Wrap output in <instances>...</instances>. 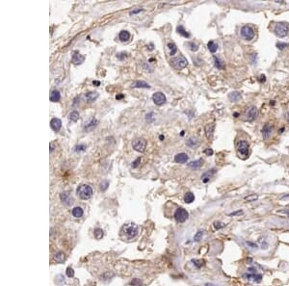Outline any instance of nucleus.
I'll list each match as a JSON object with an SVG mask.
<instances>
[{
  "mask_svg": "<svg viewBox=\"0 0 289 286\" xmlns=\"http://www.w3.org/2000/svg\"><path fill=\"white\" fill-rule=\"evenodd\" d=\"M76 194L81 199L87 200L93 196V189L88 184H81L76 189Z\"/></svg>",
  "mask_w": 289,
  "mask_h": 286,
  "instance_id": "f257e3e1",
  "label": "nucleus"
},
{
  "mask_svg": "<svg viewBox=\"0 0 289 286\" xmlns=\"http://www.w3.org/2000/svg\"><path fill=\"white\" fill-rule=\"evenodd\" d=\"M122 234H124L127 239H133L138 234V226L133 222H129L123 226Z\"/></svg>",
  "mask_w": 289,
  "mask_h": 286,
  "instance_id": "f03ea898",
  "label": "nucleus"
},
{
  "mask_svg": "<svg viewBox=\"0 0 289 286\" xmlns=\"http://www.w3.org/2000/svg\"><path fill=\"white\" fill-rule=\"evenodd\" d=\"M171 65L175 67L176 70L179 71V70H183V68L187 67L188 61H187V59L184 56L179 55L177 57L172 58V59L171 60Z\"/></svg>",
  "mask_w": 289,
  "mask_h": 286,
  "instance_id": "7ed1b4c3",
  "label": "nucleus"
},
{
  "mask_svg": "<svg viewBox=\"0 0 289 286\" xmlns=\"http://www.w3.org/2000/svg\"><path fill=\"white\" fill-rule=\"evenodd\" d=\"M288 31H289V25L286 22H278L274 29L275 34L278 38H284L288 34Z\"/></svg>",
  "mask_w": 289,
  "mask_h": 286,
  "instance_id": "20e7f679",
  "label": "nucleus"
},
{
  "mask_svg": "<svg viewBox=\"0 0 289 286\" xmlns=\"http://www.w3.org/2000/svg\"><path fill=\"white\" fill-rule=\"evenodd\" d=\"M241 35L247 41H251L255 36V30L249 25H245L241 28Z\"/></svg>",
  "mask_w": 289,
  "mask_h": 286,
  "instance_id": "39448f33",
  "label": "nucleus"
},
{
  "mask_svg": "<svg viewBox=\"0 0 289 286\" xmlns=\"http://www.w3.org/2000/svg\"><path fill=\"white\" fill-rule=\"evenodd\" d=\"M146 146V141L144 138H137L132 142V147L138 152H144Z\"/></svg>",
  "mask_w": 289,
  "mask_h": 286,
  "instance_id": "423d86ee",
  "label": "nucleus"
},
{
  "mask_svg": "<svg viewBox=\"0 0 289 286\" xmlns=\"http://www.w3.org/2000/svg\"><path fill=\"white\" fill-rule=\"evenodd\" d=\"M237 152L239 156L246 158L249 154V144L246 141H240L237 145Z\"/></svg>",
  "mask_w": 289,
  "mask_h": 286,
  "instance_id": "0eeeda50",
  "label": "nucleus"
},
{
  "mask_svg": "<svg viewBox=\"0 0 289 286\" xmlns=\"http://www.w3.org/2000/svg\"><path fill=\"white\" fill-rule=\"evenodd\" d=\"M188 216H189V214H188L187 210L180 207V208L176 209V213H175V219L177 222H184L188 219Z\"/></svg>",
  "mask_w": 289,
  "mask_h": 286,
  "instance_id": "6e6552de",
  "label": "nucleus"
},
{
  "mask_svg": "<svg viewBox=\"0 0 289 286\" xmlns=\"http://www.w3.org/2000/svg\"><path fill=\"white\" fill-rule=\"evenodd\" d=\"M257 116H258V110H257V108L255 107V106H253V107H251L247 110L246 115H245L246 120H249V121L255 120L257 118Z\"/></svg>",
  "mask_w": 289,
  "mask_h": 286,
  "instance_id": "1a4fd4ad",
  "label": "nucleus"
},
{
  "mask_svg": "<svg viewBox=\"0 0 289 286\" xmlns=\"http://www.w3.org/2000/svg\"><path fill=\"white\" fill-rule=\"evenodd\" d=\"M152 100H153V102L156 104V105H163L165 102H166V97L165 94L161 93V92H157L155 94H153L152 95Z\"/></svg>",
  "mask_w": 289,
  "mask_h": 286,
  "instance_id": "9d476101",
  "label": "nucleus"
},
{
  "mask_svg": "<svg viewBox=\"0 0 289 286\" xmlns=\"http://www.w3.org/2000/svg\"><path fill=\"white\" fill-rule=\"evenodd\" d=\"M60 199L63 201V203H65L66 205H71L73 202V199L70 192H64L60 194Z\"/></svg>",
  "mask_w": 289,
  "mask_h": 286,
  "instance_id": "9b49d317",
  "label": "nucleus"
},
{
  "mask_svg": "<svg viewBox=\"0 0 289 286\" xmlns=\"http://www.w3.org/2000/svg\"><path fill=\"white\" fill-rule=\"evenodd\" d=\"M97 123H98L97 120L94 119V118H92V119L89 120L85 124H84V130H85L86 132L92 131L94 127L97 125Z\"/></svg>",
  "mask_w": 289,
  "mask_h": 286,
  "instance_id": "f8f14e48",
  "label": "nucleus"
},
{
  "mask_svg": "<svg viewBox=\"0 0 289 286\" xmlns=\"http://www.w3.org/2000/svg\"><path fill=\"white\" fill-rule=\"evenodd\" d=\"M273 129H274V127H273V125H271L270 123H266L263 126V128H262V134H263V138L265 140H268L271 137Z\"/></svg>",
  "mask_w": 289,
  "mask_h": 286,
  "instance_id": "ddd939ff",
  "label": "nucleus"
},
{
  "mask_svg": "<svg viewBox=\"0 0 289 286\" xmlns=\"http://www.w3.org/2000/svg\"><path fill=\"white\" fill-rule=\"evenodd\" d=\"M50 126H51V128L53 129L55 132H58V131L61 129V127H62V121H61V120L58 119V118L52 119L51 121H50Z\"/></svg>",
  "mask_w": 289,
  "mask_h": 286,
  "instance_id": "4468645a",
  "label": "nucleus"
},
{
  "mask_svg": "<svg viewBox=\"0 0 289 286\" xmlns=\"http://www.w3.org/2000/svg\"><path fill=\"white\" fill-rule=\"evenodd\" d=\"M216 173V169H208L207 172H205L204 173L202 176V181L204 182V183H207L209 180H210V178H211L214 174Z\"/></svg>",
  "mask_w": 289,
  "mask_h": 286,
  "instance_id": "2eb2a0df",
  "label": "nucleus"
},
{
  "mask_svg": "<svg viewBox=\"0 0 289 286\" xmlns=\"http://www.w3.org/2000/svg\"><path fill=\"white\" fill-rule=\"evenodd\" d=\"M188 155L186 153H177V154L175 156V161L176 163H179V164H183V163H186L188 161Z\"/></svg>",
  "mask_w": 289,
  "mask_h": 286,
  "instance_id": "dca6fc26",
  "label": "nucleus"
},
{
  "mask_svg": "<svg viewBox=\"0 0 289 286\" xmlns=\"http://www.w3.org/2000/svg\"><path fill=\"white\" fill-rule=\"evenodd\" d=\"M71 60H72V63L75 64V65H80V64H82L84 62V60H85V56L78 54L77 52H75L74 54L72 55Z\"/></svg>",
  "mask_w": 289,
  "mask_h": 286,
  "instance_id": "f3484780",
  "label": "nucleus"
},
{
  "mask_svg": "<svg viewBox=\"0 0 289 286\" xmlns=\"http://www.w3.org/2000/svg\"><path fill=\"white\" fill-rule=\"evenodd\" d=\"M214 128H215V124L214 123H209L205 126V135L207 137L208 140H211L213 137V133H214Z\"/></svg>",
  "mask_w": 289,
  "mask_h": 286,
  "instance_id": "a211bd4d",
  "label": "nucleus"
},
{
  "mask_svg": "<svg viewBox=\"0 0 289 286\" xmlns=\"http://www.w3.org/2000/svg\"><path fill=\"white\" fill-rule=\"evenodd\" d=\"M49 99L51 102H58L59 100L61 99V94L59 91H57V90H54V91H52L50 93V95H49Z\"/></svg>",
  "mask_w": 289,
  "mask_h": 286,
  "instance_id": "6ab92c4d",
  "label": "nucleus"
},
{
  "mask_svg": "<svg viewBox=\"0 0 289 286\" xmlns=\"http://www.w3.org/2000/svg\"><path fill=\"white\" fill-rule=\"evenodd\" d=\"M53 259H54V261L56 262V263H63L65 261V259H66V255H65V253L63 252V251H58V252H56L55 254H54V256H53Z\"/></svg>",
  "mask_w": 289,
  "mask_h": 286,
  "instance_id": "aec40b11",
  "label": "nucleus"
},
{
  "mask_svg": "<svg viewBox=\"0 0 289 286\" xmlns=\"http://www.w3.org/2000/svg\"><path fill=\"white\" fill-rule=\"evenodd\" d=\"M98 97V94L97 92H89L85 94V98L88 102H94Z\"/></svg>",
  "mask_w": 289,
  "mask_h": 286,
  "instance_id": "412c9836",
  "label": "nucleus"
},
{
  "mask_svg": "<svg viewBox=\"0 0 289 286\" xmlns=\"http://www.w3.org/2000/svg\"><path fill=\"white\" fill-rule=\"evenodd\" d=\"M131 87L132 88H145V89L150 88L149 85L148 83H146L145 81H134L132 83V85H131Z\"/></svg>",
  "mask_w": 289,
  "mask_h": 286,
  "instance_id": "4be33fe9",
  "label": "nucleus"
},
{
  "mask_svg": "<svg viewBox=\"0 0 289 286\" xmlns=\"http://www.w3.org/2000/svg\"><path fill=\"white\" fill-rule=\"evenodd\" d=\"M245 277L248 278V279H251L253 278V280L255 282H260L261 279H262V275L259 274H245Z\"/></svg>",
  "mask_w": 289,
  "mask_h": 286,
  "instance_id": "5701e85b",
  "label": "nucleus"
},
{
  "mask_svg": "<svg viewBox=\"0 0 289 286\" xmlns=\"http://www.w3.org/2000/svg\"><path fill=\"white\" fill-rule=\"evenodd\" d=\"M119 39L122 41H129V39H130V34H129V32L128 31H126V30H123V31H120V34H119Z\"/></svg>",
  "mask_w": 289,
  "mask_h": 286,
  "instance_id": "b1692460",
  "label": "nucleus"
},
{
  "mask_svg": "<svg viewBox=\"0 0 289 286\" xmlns=\"http://www.w3.org/2000/svg\"><path fill=\"white\" fill-rule=\"evenodd\" d=\"M71 213H72V216L74 217V218H81V217L83 216V214H84V211H83V209L81 207H79V206H76V207H74L72 209Z\"/></svg>",
  "mask_w": 289,
  "mask_h": 286,
  "instance_id": "393cba45",
  "label": "nucleus"
},
{
  "mask_svg": "<svg viewBox=\"0 0 289 286\" xmlns=\"http://www.w3.org/2000/svg\"><path fill=\"white\" fill-rule=\"evenodd\" d=\"M203 165V160L202 159H198L196 161H192L190 163H188V166L192 168V169H199L201 168Z\"/></svg>",
  "mask_w": 289,
  "mask_h": 286,
  "instance_id": "a878e982",
  "label": "nucleus"
},
{
  "mask_svg": "<svg viewBox=\"0 0 289 286\" xmlns=\"http://www.w3.org/2000/svg\"><path fill=\"white\" fill-rule=\"evenodd\" d=\"M228 98L230 101L232 102H237L241 99V94L238 93V92H233V93H230L228 94Z\"/></svg>",
  "mask_w": 289,
  "mask_h": 286,
  "instance_id": "bb28decb",
  "label": "nucleus"
},
{
  "mask_svg": "<svg viewBox=\"0 0 289 286\" xmlns=\"http://www.w3.org/2000/svg\"><path fill=\"white\" fill-rule=\"evenodd\" d=\"M176 31H177V33H178V34L181 35V36H183V37H184V38H190V34H189L188 32L185 30V28L183 27L182 25L177 26Z\"/></svg>",
  "mask_w": 289,
  "mask_h": 286,
  "instance_id": "cd10ccee",
  "label": "nucleus"
},
{
  "mask_svg": "<svg viewBox=\"0 0 289 286\" xmlns=\"http://www.w3.org/2000/svg\"><path fill=\"white\" fill-rule=\"evenodd\" d=\"M207 47H208V49H209L210 52L215 53L218 49V44L214 41H208V44H207Z\"/></svg>",
  "mask_w": 289,
  "mask_h": 286,
  "instance_id": "c85d7f7f",
  "label": "nucleus"
},
{
  "mask_svg": "<svg viewBox=\"0 0 289 286\" xmlns=\"http://www.w3.org/2000/svg\"><path fill=\"white\" fill-rule=\"evenodd\" d=\"M194 200H195V196H194L193 193L188 192V193L185 194V196H184V201H185L186 203H192Z\"/></svg>",
  "mask_w": 289,
  "mask_h": 286,
  "instance_id": "c756f323",
  "label": "nucleus"
},
{
  "mask_svg": "<svg viewBox=\"0 0 289 286\" xmlns=\"http://www.w3.org/2000/svg\"><path fill=\"white\" fill-rule=\"evenodd\" d=\"M213 59H214L215 67H216L217 68H219V70H223V68H224V63L222 62V60H221L220 58H218L217 56H214Z\"/></svg>",
  "mask_w": 289,
  "mask_h": 286,
  "instance_id": "7c9ffc66",
  "label": "nucleus"
},
{
  "mask_svg": "<svg viewBox=\"0 0 289 286\" xmlns=\"http://www.w3.org/2000/svg\"><path fill=\"white\" fill-rule=\"evenodd\" d=\"M198 144H199V142L197 140V138H195V137H191L190 139L187 141V146H189L192 148H195L198 146Z\"/></svg>",
  "mask_w": 289,
  "mask_h": 286,
  "instance_id": "2f4dec72",
  "label": "nucleus"
},
{
  "mask_svg": "<svg viewBox=\"0 0 289 286\" xmlns=\"http://www.w3.org/2000/svg\"><path fill=\"white\" fill-rule=\"evenodd\" d=\"M168 48H169V50H170V55L171 56H173L176 53V51H177V47H176V45L175 44H172V42H169L168 44Z\"/></svg>",
  "mask_w": 289,
  "mask_h": 286,
  "instance_id": "473e14b6",
  "label": "nucleus"
},
{
  "mask_svg": "<svg viewBox=\"0 0 289 286\" xmlns=\"http://www.w3.org/2000/svg\"><path fill=\"white\" fill-rule=\"evenodd\" d=\"M103 234H104V233H103V230L101 228H96V229H94V238L97 239V240L101 239V238L103 237Z\"/></svg>",
  "mask_w": 289,
  "mask_h": 286,
  "instance_id": "72a5a7b5",
  "label": "nucleus"
},
{
  "mask_svg": "<svg viewBox=\"0 0 289 286\" xmlns=\"http://www.w3.org/2000/svg\"><path fill=\"white\" fill-rule=\"evenodd\" d=\"M192 262L198 269H201L204 265V260H202V259H193Z\"/></svg>",
  "mask_w": 289,
  "mask_h": 286,
  "instance_id": "f704fd0d",
  "label": "nucleus"
},
{
  "mask_svg": "<svg viewBox=\"0 0 289 286\" xmlns=\"http://www.w3.org/2000/svg\"><path fill=\"white\" fill-rule=\"evenodd\" d=\"M69 119H70L71 121H77L78 120H79V114H78L77 111H73V112H71V113L70 114Z\"/></svg>",
  "mask_w": 289,
  "mask_h": 286,
  "instance_id": "c9c22d12",
  "label": "nucleus"
},
{
  "mask_svg": "<svg viewBox=\"0 0 289 286\" xmlns=\"http://www.w3.org/2000/svg\"><path fill=\"white\" fill-rule=\"evenodd\" d=\"M66 274L67 278H73L74 277V270H73L71 267H67V271H66Z\"/></svg>",
  "mask_w": 289,
  "mask_h": 286,
  "instance_id": "e433bc0d",
  "label": "nucleus"
},
{
  "mask_svg": "<svg viewBox=\"0 0 289 286\" xmlns=\"http://www.w3.org/2000/svg\"><path fill=\"white\" fill-rule=\"evenodd\" d=\"M202 236H203V231H202V230L198 231L196 234H195V236H194V241H195V242H199V241L202 238Z\"/></svg>",
  "mask_w": 289,
  "mask_h": 286,
  "instance_id": "4c0bfd02",
  "label": "nucleus"
},
{
  "mask_svg": "<svg viewBox=\"0 0 289 286\" xmlns=\"http://www.w3.org/2000/svg\"><path fill=\"white\" fill-rule=\"evenodd\" d=\"M188 45L190 46V49L192 51H197L199 49V45L195 42H188Z\"/></svg>",
  "mask_w": 289,
  "mask_h": 286,
  "instance_id": "58836bf2",
  "label": "nucleus"
},
{
  "mask_svg": "<svg viewBox=\"0 0 289 286\" xmlns=\"http://www.w3.org/2000/svg\"><path fill=\"white\" fill-rule=\"evenodd\" d=\"M214 227H215V229H221V228H223V227H225V224H223V222H215Z\"/></svg>",
  "mask_w": 289,
  "mask_h": 286,
  "instance_id": "ea45409f",
  "label": "nucleus"
},
{
  "mask_svg": "<svg viewBox=\"0 0 289 286\" xmlns=\"http://www.w3.org/2000/svg\"><path fill=\"white\" fill-rule=\"evenodd\" d=\"M288 46V44H285V42H281V41H280V42H278L277 44V47L278 49H281V50H282V49H284L285 47H287Z\"/></svg>",
  "mask_w": 289,
  "mask_h": 286,
  "instance_id": "a19ab883",
  "label": "nucleus"
},
{
  "mask_svg": "<svg viewBox=\"0 0 289 286\" xmlns=\"http://www.w3.org/2000/svg\"><path fill=\"white\" fill-rule=\"evenodd\" d=\"M257 198H258V197H257L256 195H250V196H248V197H246L245 199L248 200V201H255V200L257 199Z\"/></svg>",
  "mask_w": 289,
  "mask_h": 286,
  "instance_id": "79ce46f5",
  "label": "nucleus"
},
{
  "mask_svg": "<svg viewBox=\"0 0 289 286\" xmlns=\"http://www.w3.org/2000/svg\"><path fill=\"white\" fill-rule=\"evenodd\" d=\"M107 187H108V182L107 181H103L101 184H100V189L102 190V191H105L107 189Z\"/></svg>",
  "mask_w": 289,
  "mask_h": 286,
  "instance_id": "37998d69",
  "label": "nucleus"
},
{
  "mask_svg": "<svg viewBox=\"0 0 289 286\" xmlns=\"http://www.w3.org/2000/svg\"><path fill=\"white\" fill-rule=\"evenodd\" d=\"M256 58H257V56H256L255 53H253V54L251 55V64H255V63H256Z\"/></svg>",
  "mask_w": 289,
  "mask_h": 286,
  "instance_id": "c03bdc74",
  "label": "nucleus"
},
{
  "mask_svg": "<svg viewBox=\"0 0 289 286\" xmlns=\"http://www.w3.org/2000/svg\"><path fill=\"white\" fill-rule=\"evenodd\" d=\"M204 154H206L208 156H211L213 154V150H211V148H206V150H204Z\"/></svg>",
  "mask_w": 289,
  "mask_h": 286,
  "instance_id": "a18cd8bd",
  "label": "nucleus"
},
{
  "mask_svg": "<svg viewBox=\"0 0 289 286\" xmlns=\"http://www.w3.org/2000/svg\"><path fill=\"white\" fill-rule=\"evenodd\" d=\"M141 161V158H137L136 160L132 163V167L133 168H137L138 167V165H139V162Z\"/></svg>",
  "mask_w": 289,
  "mask_h": 286,
  "instance_id": "49530a36",
  "label": "nucleus"
},
{
  "mask_svg": "<svg viewBox=\"0 0 289 286\" xmlns=\"http://www.w3.org/2000/svg\"><path fill=\"white\" fill-rule=\"evenodd\" d=\"M75 150H76V151H80V150H85V146H83V145L77 146H75Z\"/></svg>",
  "mask_w": 289,
  "mask_h": 286,
  "instance_id": "de8ad7c7",
  "label": "nucleus"
},
{
  "mask_svg": "<svg viewBox=\"0 0 289 286\" xmlns=\"http://www.w3.org/2000/svg\"><path fill=\"white\" fill-rule=\"evenodd\" d=\"M259 82L260 83H263V82H265L266 81V77H265V75H263V74H261V75L259 76Z\"/></svg>",
  "mask_w": 289,
  "mask_h": 286,
  "instance_id": "09e8293b",
  "label": "nucleus"
},
{
  "mask_svg": "<svg viewBox=\"0 0 289 286\" xmlns=\"http://www.w3.org/2000/svg\"><path fill=\"white\" fill-rule=\"evenodd\" d=\"M143 11V9H137V10H134V11H132V12H130V15H134V14H138V13H140V12H142Z\"/></svg>",
  "mask_w": 289,
  "mask_h": 286,
  "instance_id": "8fccbe9b",
  "label": "nucleus"
},
{
  "mask_svg": "<svg viewBox=\"0 0 289 286\" xmlns=\"http://www.w3.org/2000/svg\"><path fill=\"white\" fill-rule=\"evenodd\" d=\"M246 244H247L248 246H251V248H257L256 244H254V243H251V242H246Z\"/></svg>",
  "mask_w": 289,
  "mask_h": 286,
  "instance_id": "3c124183",
  "label": "nucleus"
},
{
  "mask_svg": "<svg viewBox=\"0 0 289 286\" xmlns=\"http://www.w3.org/2000/svg\"><path fill=\"white\" fill-rule=\"evenodd\" d=\"M241 213H242V211L240 210V211H238V212H234V213L230 214V215H231V216H235V215H237V214H241Z\"/></svg>",
  "mask_w": 289,
  "mask_h": 286,
  "instance_id": "603ef678",
  "label": "nucleus"
},
{
  "mask_svg": "<svg viewBox=\"0 0 289 286\" xmlns=\"http://www.w3.org/2000/svg\"><path fill=\"white\" fill-rule=\"evenodd\" d=\"M93 84L96 85V86H98V85H100V82H99V81H94Z\"/></svg>",
  "mask_w": 289,
  "mask_h": 286,
  "instance_id": "864d4df0",
  "label": "nucleus"
},
{
  "mask_svg": "<svg viewBox=\"0 0 289 286\" xmlns=\"http://www.w3.org/2000/svg\"><path fill=\"white\" fill-rule=\"evenodd\" d=\"M123 94H120V95H117V97H116V98H117V99H120V98H123Z\"/></svg>",
  "mask_w": 289,
  "mask_h": 286,
  "instance_id": "5fc2aeb1",
  "label": "nucleus"
},
{
  "mask_svg": "<svg viewBox=\"0 0 289 286\" xmlns=\"http://www.w3.org/2000/svg\"><path fill=\"white\" fill-rule=\"evenodd\" d=\"M53 148H54V147H53V144H52V143H51V144H50V152H52V150H53Z\"/></svg>",
  "mask_w": 289,
  "mask_h": 286,
  "instance_id": "6e6d98bb",
  "label": "nucleus"
},
{
  "mask_svg": "<svg viewBox=\"0 0 289 286\" xmlns=\"http://www.w3.org/2000/svg\"><path fill=\"white\" fill-rule=\"evenodd\" d=\"M205 286H216V285H214V284H212V283H206Z\"/></svg>",
  "mask_w": 289,
  "mask_h": 286,
  "instance_id": "4d7b16f0",
  "label": "nucleus"
}]
</instances>
